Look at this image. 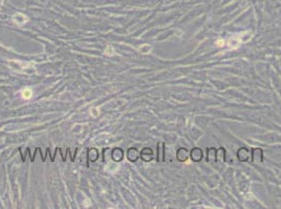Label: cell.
<instances>
[{
	"mask_svg": "<svg viewBox=\"0 0 281 209\" xmlns=\"http://www.w3.org/2000/svg\"><path fill=\"white\" fill-rule=\"evenodd\" d=\"M252 162L254 163H262L263 162V149L260 147H254L251 152Z\"/></svg>",
	"mask_w": 281,
	"mask_h": 209,
	"instance_id": "1",
	"label": "cell"
},
{
	"mask_svg": "<svg viewBox=\"0 0 281 209\" xmlns=\"http://www.w3.org/2000/svg\"><path fill=\"white\" fill-rule=\"evenodd\" d=\"M190 158H191V160H192L193 162H195V163L201 161L203 158V149H199V147H194V149H192L190 152Z\"/></svg>",
	"mask_w": 281,
	"mask_h": 209,
	"instance_id": "2",
	"label": "cell"
},
{
	"mask_svg": "<svg viewBox=\"0 0 281 209\" xmlns=\"http://www.w3.org/2000/svg\"><path fill=\"white\" fill-rule=\"evenodd\" d=\"M237 158L240 162H248L250 160V149L242 147L237 151Z\"/></svg>",
	"mask_w": 281,
	"mask_h": 209,
	"instance_id": "3",
	"label": "cell"
},
{
	"mask_svg": "<svg viewBox=\"0 0 281 209\" xmlns=\"http://www.w3.org/2000/svg\"><path fill=\"white\" fill-rule=\"evenodd\" d=\"M156 161L162 163L165 161V143L164 142H158L156 144Z\"/></svg>",
	"mask_w": 281,
	"mask_h": 209,
	"instance_id": "4",
	"label": "cell"
},
{
	"mask_svg": "<svg viewBox=\"0 0 281 209\" xmlns=\"http://www.w3.org/2000/svg\"><path fill=\"white\" fill-rule=\"evenodd\" d=\"M190 157V152L186 147H179L176 152V158L179 162H186Z\"/></svg>",
	"mask_w": 281,
	"mask_h": 209,
	"instance_id": "5",
	"label": "cell"
},
{
	"mask_svg": "<svg viewBox=\"0 0 281 209\" xmlns=\"http://www.w3.org/2000/svg\"><path fill=\"white\" fill-rule=\"evenodd\" d=\"M226 157H227V151L225 147H221L216 149V162L225 163V162H226Z\"/></svg>",
	"mask_w": 281,
	"mask_h": 209,
	"instance_id": "6",
	"label": "cell"
},
{
	"mask_svg": "<svg viewBox=\"0 0 281 209\" xmlns=\"http://www.w3.org/2000/svg\"><path fill=\"white\" fill-rule=\"evenodd\" d=\"M140 157H142V159L144 160V161L148 162V161H151V160L153 159V152L152 149H149V147H145V149L140 152Z\"/></svg>",
	"mask_w": 281,
	"mask_h": 209,
	"instance_id": "7",
	"label": "cell"
},
{
	"mask_svg": "<svg viewBox=\"0 0 281 209\" xmlns=\"http://www.w3.org/2000/svg\"><path fill=\"white\" fill-rule=\"evenodd\" d=\"M207 162H208V163L216 162V149L215 147H209V149H207Z\"/></svg>",
	"mask_w": 281,
	"mask_h": 209,
	"instance_id": "8",
	"label": "cell"
},
{
	"mask_svg": "<svg viewBox=\"0 0 281 209\" xmlns=\"http://www.w3.org/2000/svg\"><path fill=\"white\" fill-rule=\"evenodd\" d=\"M138 157H140V153L136 149H130L128 151V158L130 161H136L138 159Z\"/></svg>",
	"mask_w": 281,
	"mask_h": 209,
	"instance_id": "9",
	"label": "cell"
},
{
	"mask_svg": "<svg viewBox=\"0 0 281 209\" xmlns=\"http://www.w3.org/2000/svg\"><path fill=\"white\" fill-rule=\"evenodd\" d=\"M22 95L24 98H30V96L33 95V92H32V90L28 89V88H26V89H24L22 91Z\"/></svg>",
	"mask_w": 281,
	"mask_h": 209,
	"instance_id": "10",
	"label": "cell"
}]
</instances>
